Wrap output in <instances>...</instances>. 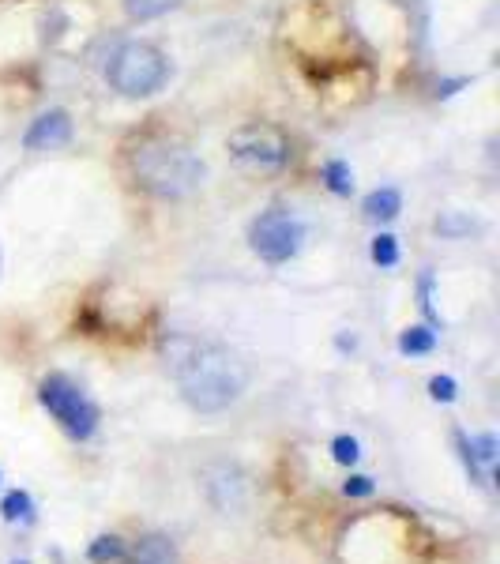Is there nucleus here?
<instances>
[{"instance_id":"1","label":"nucleus","mask_w":500,"mask_h":564,"mask_svg":"<svg viewBox=\"0 0 500 564\" xmlns=\"http://www.w3.org/2000/svg\"><path fill=\"white\" fill-rule=\"evenodd\" d=\"M162 358L181 388V399L200 414H219L230 403H237L249 388V365L219 343H204L192 335H170L162 343Z\"/></svg>"},{"instance_id":"2","label":"nucleus","mask_w":500,"mask_h":564,"mask_svg":"<svg viewBox=\"0 0 500 564\" xmlns=\"http://www.w3.org/2000/svg\"><path fill=\"white\" fill-rule=\"evenodd\" d=\"M132 173L158 200H185L204 185L207 166L181 143L143 140L132 151Z\"/></svg>"},{"instance_id":"3","label":"nucleus","mask_w":500,"mask_h":564,"mask_svg":"<svg viewBox=\"0 0 500 564\" xmlns=\"http://www.w3.org/2000/svg\"><path fill=\"white\" fill-rule=\"evenodd\" d=\"M110 87L125 98H151L166 87L170 79V61L162 57V49L147 46V42H125L110 57Z\"/></svg>"},{"instance_id":"4","label":"nucleus","mask_w":500,"mask_h":564,"mask_svg":"<svg viewBox=\"0 0 500 564\" xmlns=\"http://www.w3.org/2000/svg\"><path fill=\"white\" fill-rule=\"evenodd\" d=\"M38 403L53 414V422L61 425L72 440H91L98 433L102 410L91 395L79 388L76 380H68L64 373H49L38 388Z\"/></svg>"},{"instance_id":"5","label":"nucleus","mask_w":500,"mask_h":564,"mask_svg":"<svg viewBox=\"0 0 500 564\" xmlns=\"http://www.w3.org/2000/svg\"><path fill=\"white\" fill-rule=\"evenodd\" d=\"M301 241H305V226L294 211L286 207H267L264 215H256L249 226V245L252 252L267 260V264H286L301 252Z\"/></svg>"},{"instance_id":"6","label":"nucleus","mask_w":500,"mask_h":564,"mask_svg":"<svg viewBox=\"0 0 500 564\" xmlns=\"http://www.w3.org/2000/svg\"><path fill=\"white\" fill-rule=\"evenodd\" d=\"M230 155L241 166H252V170H282L290 162V155H294V147H290V140L282 136L279 128L245 125L230 136Z\"/></svg>"},{"instance_id":"7","label":"nucleus","mask_w":500,"mask_h":564,"mask_svg":"<svg viewBox=\"0 0 500 564\" xmlns=\"http://www.w3.org/2000/svg\"><path fill=\"white\" fill-rule=\"evenodd\" d=\"M72 140V117L68 110H46L38 121H31L27 136H23V147L27 151H53V147H64Z\"/></svg>"},{"instance_id":"8","label":"nucleus","mask_w":500,"mask_h":564,"mask_svg":"<svg viewBox=\"0 0 500 564\" xmlns=\"http://www.w3.org/2000/svg\"><path fill=\"white\" fill-rule=\"evenodd\" d=\"M361 211H365V219L369 222L399 219V211H403V192H399V188H376V192L365 196Z\"/></svg>"},{"instance_id":"9","label":"nucleus","mask_w":500,"mask_h":564,"mask_svg":"<svg viewBox=\"0 0 500 564\" xmlns=\"http://www.w3.org/2000/svg\"><path fill=\"white\" fill-rule=\"evenodd\" d=\"M128 557V546L125 538H117V534H98L91 546H87V561L91 564H121Z\"/></svg>"},{"instance_id":"10","label":"nucleus","mask_w":500,"mask_h":564,"mask_svg":"<svg viewBox=\"0 0 500 564\" xmlns=\"http://www.w3.org/2000/svg\"><path fill=\"white\" fill-rule=\"evenodd\" d=\"M433 350H437V331H433V328L414 324V328L399 331V354L418 358V354H433Z\"/></svg>"},{"instance_id":"11","label":"nucleus","mask_w":500,"mask_h":564,"mask_svg":"<svg viewBox=\"0 0 500 564\" xmlns=\"http://www.w3.org/2000/svg\"><path fill=\"white\" fill-rule=\"evenodd\" d=\"M0 516H4V523H31L34 497L27 489H8L4 501H0Z\"/></svg>"},{"instance_id":"12","label":"nucleus","mask_w":500,"mask_h":564,"mask_svg":"<svg viewBox=\"0 0 500 564\" xmlns=\"http://www.w3.org/2000/svg\"><path fill=\"white\" fill-rule=\"evenodd\" d=\"M125 564H173V546L166 538L151 534V538H143L140 546H136V553Z\"/></svg>"},{"instance_id":"13","label":"nucleus","mask_w":500,"mask_h":564,"mask_svg":"<svg viewBox=\"0 0 500 564\" xmlns=\"http://www.w3.org/2000/svg\"><path fill=\"white\" fill-rule=\"evenodd\" d=\"M320 181H324V185H328V192H335V196H350V192H354V173H350V166H346L343 158H331V162H324Z\"/></svg>"},{"instance_id":"14","label":"nucleus","mask_w":500,"mask_h":564,"mask_svg":"<svg viewBox=\"0 0 500 564\" xmlns=\"http://www.w3.org/2000/svg\"><path fill=\"white\" fill-rule=\"evenodd\" d=\"M369 256H373L376 267H395V264H399V237H395V234H376Z\"/></svg>"},{"instance_id":"15","label":"nucleus","mask_w":500,"mask_h":564,"mask_svg":"<svg viewBox=\"0 0 500 564\" xmlns=\"http://www.w3.org/2000/svg\"><path fill=\"white\" fill-rule=\"evenodd\" d=\"M181 0H125L128 16L132 19H158L166 16V12H173Z\"/></svg>"},{"instance_id":"16","label":"nucleus","mask_w":500,"mask_h":564,"mask_svg":"<svg viewBox=\"0 0 500 564\" xmlns=\"http://www.w3.org/2000/svg\"><path fill=\"white\" fill-rule=\"evenodd\" d=\"M331 459H335L339 467H354V463L361 459L358 437H350V433H339V437L331 440Z\"/></svg>"},{"instance_id":"17","label":"nucleus","mask_w":500,"mask_h":564,"mask_svg":"<svg viewBox=\"0 0 500 564\" xmlns=\"http://www.w3.org/2000/svg\"><path fill=\"white\" fill-rule=\"evenodd\" d=\"M470 452H474V459L482 463L485 474H493V463H497V437H493V433L470 437Z\"/></svg>"},{"instance_id":"18","label":"nucleus","mask_w":500,"mask_h":564,"mask_svg":"<svg viewBox=\"0 0 500 564\" xmlns=\"http://www.w3.org/2000/svg\"><path fill=\"white\" fill-rule=\"evenodd\" d=\"M455 448H459V459H463V467H467L470 482L485 486V482H489V474H485L482 463H478V459H474V452H470V437H467V433H459V429H455Z\"/></svg>"},{"instance_id":"19","label":"nucleus","mask_w":500,"mask_h":564,"mask_svg":"<svg viewBox=\"0 0 500 564\" xmlns=\"http://www.w3.org/2000/svg\"><path fill=\"white\" fill-rule=\"evenodd\" d=\"M478 230V222L467 219V215H459V211H448V215H440L437 219V234L444 237H467Z\"/></svg>"},{"instance_id":"20","label":"nucleus","mask_w":500,"mask_h":564,"mask_svg":"<svg viewBox=\"0 0 500 564\" xmlns=\"http://www.w3.org/2000/svg\"><path fill=\"white\" fill-rule=\"evenodd\" d=\"M455 395H459V384L452 376H433L429 380V399L433 403H455Z\"/></svg>"},{"instance_id":"21","label":"nucleus","mask_w":500,"mask_h":564,"mask_svg":"<svg viewBox=\"0 0 500 564\" xmlns=\"http://www.w3.org/2000/svg\"><path fill=\"white\" fill-rule=\"evenodd\" d=\"M418 294H422V313L429 316V324H440V313H437V305H433V271H422Z\"/></svg>"},{"instance_id":"22","label":"nucleus","mask_w":500,"mask_h":564,"mask_svg":"<svg viewBox=\"0 0 500 564\" xmlns=\"http://www.w3.org/2000/svg\"><path fill=\"white\" fill-rule=\"evenodd\" d=\"M373 489H376V482L369 478V474H350V478L343 482L346 497H373Z\"/></svg>"},{"instance_id":"23","label":"nucleus","mask_w":500,"mask_h":564,"mask_svg":"<svg viewBox=\"0 0 500 564\" xmlns=\"http://www.w3.org/2000/svg\"><path fill=\"white\" fill-rule=\"evenodd\" d=\"M467 83H470V79H444L437 94H440V98H452V94L459 91V87H467Z\"/></svg>"},{"instance_id":"24","label":"nucleus","mask_w":500,"mask_h":564,"mask_svg":"<svg viewBox=\"0 0 500 564\" xmlns=\"http://www.w3.org/2000/svg\"><path fill=\"white\" fill-rule=\"evenodd\" d=\"M12 564H31V561H12Z\"/></svg>"},{"instance_id":"25","label":"nucleus","mask_w":500,"mask_h":564,"mask_svg":"<svg viewBox=\"0 0 500 564\" xmlns=\"http://www.w3.org/2000/svg\"><path fill=\"white\" fill-rule=\"evenodd\" d=\"M0 482H4V478H0Z\"/></svg>"}]
</instances>
